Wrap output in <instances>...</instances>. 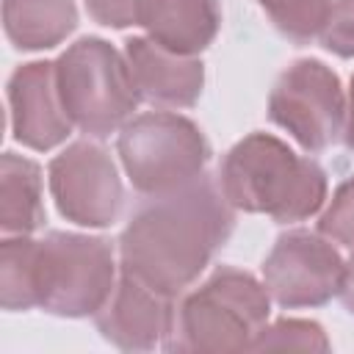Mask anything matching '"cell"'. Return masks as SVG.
Listing matches in <instances>:
<instances>
[{
    "instance_id": "8",
    "label": "cell",
    "mask_w": 354,
    "mask_h": 354,
    "mask_svg": "<svg viewBox=\"0 0 354 354\" xmlns=\"http://www.w3.org/2000/svg\"><path fill=\"white\" fill-rule=\"evenodd\" d=\"M58 213L77 227H111L124 205L122 177L105 147L75 141L47 166Z\"/></svg>"
},
{
    "instance_id": "18",
    "label": "cell",
    "mask_w": 354,
    "mask_h": 354,
    "mask_svg": "<svg viewBox=\"0 0 354 354\" xmlns=\"http://www.w3.org/2000/svg\"><path fill=\"white\" fill-rule=\"evenodd\" d=\"M318 232L340 246L354 249V177L335 188L332 202L318 218Z\"/></svg>"
},
{
    "instance_id": "6",
    "label": "cell",
    "mask_w": 354,
    "mask_h": 354,
    "mask_svg": "<svg viewBox=\"0 0 354 354\" xmlns=\"http://www.w3.org/2000/svg\"><path fill=\"white\" fill-rule=\"evenodd\" d=\"M116 149L124 174L144 196L196 180L210 160V144L199 124L169 111L133 116L119 130Z\"/></svg>"
},
{
    "instance_id": "16",
    "label": "cell",
    "mask_w": 354,
    "mask_h": 354,
    "mask_svg": "<svg viewBox=\"0 0 354 354\" xmlns=\"http://www.w3.org/2000/svg\"><path fill=\"white\" fill-rule=\"evenodd\" d=\"M329 3L332 0H257L274 28L296 44H307L321 33Z\"/></svg>"
},
{
    "instance_id": "21",
    "label": "cell",
    "mask_w": 354,
    "mask_h": 354,
    "mask_svg": "<svg viewBox=\"0 0 354 354\" xmlns=\"http://www.w3.org/2000/svg\"><path fill=\"white\" fill-rule=\"evenodd\" d=\"M337 296H340L343 307L354 315V254H351V257L346 260V266H343V279H340Z\"/></svg>"
},
{
    "instance_id": "1",
    "label": "cell",
    "mask_w": 354,
    "mask_h": 354,
    "mask_svg": "<svg viewBox=\"0 0 354 354\" xmlns=\"http://www.w3.org/2000/svg\"><path fill=\"white\" fill-rule=\"evenodd\" d=\"M232 224L221 185L202 171L174 191L138 202L119 235V268L177 299L227 243Z\"/></svg>"
},
{
    "instance_id": "4",
    "label": "cell",
    "mask_w": 354,
    "mask_h": 354,
    "mask_svg": "<svg viewBox=\"0 0 354 354\" xmlns=\"http://www.w3.org/2000/svg\"><path fill=\"white\" fill-rule=\"evenodd\" d=\"M116 288L113 249L105 238L47 232L30 249L33 307L61 318L97 315Z\"/></svg>"
},
{
    "instance_id": "7",
    "label": "cell",
    "mask_w": 354,
    "mask_h": 354,
    "mask_svg": "<svg viewBox=\"0 0 354 354\" xmlns=\"http://www.w3.org/2000/svg\"><path fill=\"white\" fill-rule=\"evenodd\" d=\"M268 116L307 152H324L343 133L346 94L340 77L318 58L293 61L271 88Z\"/></svg>"
},
{
    "instance_id": "15",
    "label": "cell",
    "mask_w": 354,
    "mask_h": 354,
    "mask_svg": "<svg viewBox=\"0 0 354 354\" xmlns=\"http://www.w3.org/2000/svg\"><path fill=\"white\" fill-rule=\"evenodd\" d=\"M44 221L41 169L36 160L3 152L0 158V230L6 235H30Z\"/></svg>"
},
{
    "instance_id": "3",
    "label": "cell",
    "mask_w": 354,
    "mask_h": 354,
    "mask_svg": "<svg viewBox=\"0 0 354 354\" xmlns=\"http://www.w3.org/2000/svg\"><path fill=\"white\" fill-rule=\"evenodd\" d=\"M271 296L249 271L218 266L196 290H191L163 343L166 351L218 354L252 351L260 329L268 324Z\"/></svg>"
},
{
    "instance_id": "10",
    "label": "cell",
    "mask_w": 354,
    "mask_h": 354,
    "mask_svg": "<svg viewBox=\"0 0 354 354\" xmlns=\"http://www.w3.org/2000/svg\"><path fill=\"white\" fill-rule=\"evenodd\" d=\"M11 136L36 152L64 144L72 133V119L61 102L55 61H30L14 69L8 80Z\"/></svg>"
},
{
    "instance_id": "2",
    "label": "cell",
    "mask_w": 354,
    "mask_h": 354,
    "mask_svg": "<svg viewBox=\"0 0 354 354\" xmlns=\"http://www.w3.org/2000/svg\"><path fill=\"white\" fill-rule=\"evenodd\" d=\"M218 185L235 210L279 224L310 218L326 199V171L271 133L241 138L218 166Z\"/></svg>"
},
{
    "instance_id": "20",
    "label": "cell",
    "mask_w": 354,
    "mask_h": 354,
    "mask_svg": "<svg viewBox=\"0 0 354 354\" xmlns=\"http://www.w3.org/2000/svg\"><path fill=\"white\" fill-rule=\"evenodd\" d=\"M138 3L141 0H86V8L100 25L130 28L138 25Z\"/></svg>"
},
{
    "instance_id": "13",
    "label": "cell",
    "mask_w": 354,
    "mask_h": 354,
    "mask_svg": "<svg viewBox=\"0 0 354 354\" xmlns=\"http://www.w3.org/2000/svg\"><path fill=\"white\" fill-rule=\"evenodd\" d=\"M138 28L174 53L199 55L221 28L218 0H141Z\"/></svg>"
},
{
    "instance_id": "11",
    "label": "cell",
    "mask_w": 354,
    "mask_h": 354,
    "mask_svg": "<svg viewBox=\"0 0 354 354\" xmlns=\"http://www.w3.org/2000/svg\"><path fill=\"white\" fill-rule=\"evenodd\" d=\"M100 335L122 351H152L174 332V299L122 271L111 299L94 315Z\"/></svg>"
},
{
    "instance_id": "9",
    "label": "cell",
    "mask_w": 354,
    "mask_h": 354,
    "mask_svg": "<svg viewBox=\"0 0 354 354\" xmlns=\"http://www.w3.org/2000/svg\"><path fill=\"white\" fill-rule=\"evenodd\" d=\"M343 257L329 238L307 230H290L277 238L263 260V285L285 307H321L340 290Z\"/></svg>"
},
{
    "instance_id": "14",
    "label": "cell",
    "mask_w": 354,
    "mask_h": 354,
    "mask_svg": "<svg viewBox=\"0 0 354 354\" xmlns=\"http://www.w3.org/2000/svg\"><path fill=\"white\" fill-rule=\"evenodd\" d=\"M3 28L17 50H50L77 28L75 0H3Z\"/></svg>"
},
{
    "instance_id": "5",
    "label": "cell",
    "mask_w": 354,
    "mask_h": 354,
    "mask_svg": "<svg viewBox=\"0 0 354 354\" xmlns=\"http://www.w3.org/2000/svg\"><path fill=\"white\" fill-rule=\"evenodd\" d=\"M55 80L72 124L88 138L122 130L141 100L127 58L100 36L69 44L55 61Z\"/></svg>"
},
{
    "instance_id": "22",
    "label": "cell",
    "mask_w": 354,
    "mask_h": 354,
    "mask_svg": "<svg viewBox=\"0 0 354 354\" xmlns=\"http://www.w3.org/2000/svg\"><path fill=\"white\" fill-rule=\"evenodd\" d=\"M348 119H346V144L348 149H354V75H351V88H348V108H346Z\"/></svg>"
},
{
    "instance_id": "19",
    "label": "cell",
    "mask_w": 354,
    "mask_h": 354,
    "mask_svg": "<svg viewBox=\"0 0 354 354\" xmlns=\"http://www.w3.org/2000/svg\"><path fill=\"white\" fill-rule=\"evenodd\" d=\"M321 47L337 58H354V0H332L324 28L318 33Z\"/></svg>"
},
{
    "instance_id": "17",
    "label": "cell",
    "mask_w": 354,
    "mask_h": 354,
    "mask_svg": "<svg viewBox=\"0 0 354 354\" xmlns=\"http://www.w3.org/2000/svg\"><path fill=\"white\" fill-rule=\"evenodd\" d=\"M271 348H301V351H329V337L321 324L304 318H279L266 324L252 346V351Z\"/></svg>"
},
{
    "instance_id": "12",
    "label": "cell",
    "mask_w": 354,
    "mask_h": 354,
    "mask_svg": "<svg viewBox=\"0 0 354 354\" xmlns=\"http://www.w3.org/2000/svg\"><path fill=\"white\" fill-rule=\"evenodd\" d=\"M124 58L144 102L155 108H191L205 86V66L196 55L174 53L149 36L124 41Z\"/></svg>"
}]
</instances>
